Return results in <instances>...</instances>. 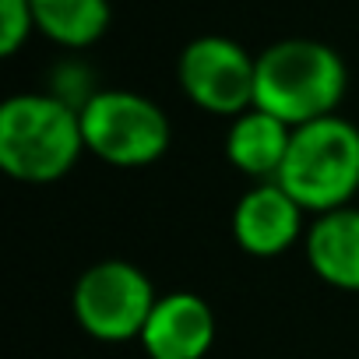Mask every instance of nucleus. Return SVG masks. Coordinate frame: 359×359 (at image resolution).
Masks as SVG:
<instances>
[{
	"instance_id": "nucleus-1",
	"label": "nucleus",
	"mask_w": 359,
	"mask_h": 359,
	"mask_svg": "<svg viewBox=\"0 0 359 359\" xmlns=\"http://www.w3.org/2000/svg\"><path fill=\"white\" fill-rule=\"evenodd\" d=\"M85 148L81 109L53 92H22L0 106V169L22 184L67 176Z\"/></svg>"
},
{
	"instance_id": "nucleus-2",
	"label": "nucleus",
	"mask_w": 359,
	"mask_h": 359,
	"mask_svg": "<svg viewBox=\"0 0 359 359\" xmlns=\"http://www.w3.org/2000/svg\"><path fill=\"white\" fill-rule=\"evenodd\" d=\"M348 74L327 43L317 39H282L257 53V88L254 106L275 113L289 127L338 113L345 99Z\"/></svg>"
},
{
	"instance_id": "nucleus-3",
	"label": "nucleus",
	"mask_w": 359,
	"mask_h": 359,
	"mask_svg": "<svg viewBox=\"0 0 359 359\" xmlns=\"http://www.w3.org/2000/svg\"><path fill=\"white\" fill-rule=\"evenodd\" d=\"M278 184L303 212L324 215L345 208L359 194V127L338 113L292 127Z\"/></svg>"
},
{
	"instance_id": "nucleus-4",
	"label": "nucleus",
	"mask_w": 359,
	"mask_h": 359,
	"mask_svg": "<svg viewBox=\"0 0 359 359\" xmlns=\"http://www.w3.org/2000/svg\"><path fill=\"white\" fill-rule=\"evenodd\" d=\"M85 148L116 169H141L169 151L172 123L158 102L127 88L95 92L81 106Z\"/></svg>"
},
{
	"instance_id": "nucleus-5",
	"label": "nucleus",
	"mask_w": 359,
	"mask_h": 359,
	"mask_svg": "<svg viewBox=\"0 0 359 359\" xmlns=\"http://www.w3.org/2000/svg\"><path fill=\"white\" fill-rule=\"evenodd\" d=\"M155 299H158L155 285L137 264L99 261L78 275L71 292V310L88 338L120 345L141 338Z\"/></svg>"
},
{
	"instance_id": "nucleus-6",
	"label": "nucleus",
	"mask_w": 359,
	"mask_h": 359,
	"mask_svg": "<svg viewBox=\"0 0 359 359\" xmlns=\"http://www.w3.org/2000/svg\"><path fill=\"white\" fill-rule=\"evenodd\" d=\"M180 88L212 116H240L254 106L257 57H250L236 39L198 36L180 53Z\"/></svg>"
},
{
	"instance_id": "nucleus-7",
	"label": "nucleus",
	"mask_w": 359,
	"mask_h": 359,
	"mask_svg": "<svg viewBox=\"0 0 359 359\" xmlns=\"http://www.w3.org/2000/svg\"><path fill=\"white\" fill-rule=\"evenodd\" d=\"M303 233V205L278 184H254L233 208V240L250 257H278Z\"/></svg>"
},
{
	"instance_id": "nucleus-8",
	"label": "nucleus",
	"mask_w": 359,
	"mask_h": 359,
	"mask_svg": "<svg viewBox=\"0 0 359 359\" xmlns=\"http://www.w3.org/2000/svg\"><path fill=\"white\" fill-rule=\"evenodd\" d=\"M215 341V313L198 292H165L155 299L141 345L148 359H205Z\"/></svg>"
},
{
	"instance_id": "nucleus-9",
	"label": "nucleus",
	"mask_w": 359,
	"mask_h": 359,
	"mask_svg": "<svg viewBox=\"0 0 359 359\" xmlns=\"http://www.w3.org/2000/svg\"><path fill=\"white\" fill-rule=\"evenodd\" d=\"M306 261L313 275L341 292H359V208H334L310 222Z\"/></svg>"
},
{
	"instance_id": "nucleus-10",
	"label": "nucleus",
	"mask_w": 359,
	"mask_h": 359,
	"mask_svg": "<svg viewBox=\"0 0 359 359\" xmlns=\"http://www.w3.org/2000/svg\"><path fill=\"white\" fill-rule=\"evenodd\" d=\"M292 141V127L285 120H278L275 113L250 106L247 113L233 116L229 134H226V158L257 184L278 180L285 151Z\"/></svg>"
},
{
	"instance_id": "nucleus-11",
	"label": "nucleus",
	"mask_w": 359,
	"mask_h": 359,
	"mask_svg": "<svg viewBox=\"0 0 359 359\" xmlns=\"http://www.w3.org/2000/svg\"><path fill=\"white\" fill-rule=\"evenodd\" d=\"M36 32L67 50L99 43L109 29V0H32Z\"/></svg>"
},
{
	"instance_id": "nucleus-12",
	"label": "nucleus",
	"mask_w": 359,
	"mask_h": 359,
	"mask_svg": "<svg viewBox=\"0 0 359 359\" xmlns=\"http://www.w3.org/2000/svg\"><path fill=\"white\" fill-rule=\"evenodd\" d=\"M36 32L32 0H0V53L15 57Z\"/></svg>"
}]
</instances>
